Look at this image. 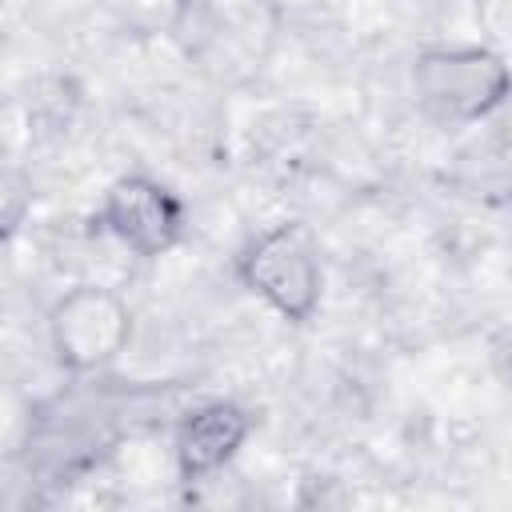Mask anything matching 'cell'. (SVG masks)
I'll return each instance as SVG.
<instances>
[{
	"instance_id": "obj_4",
	"label": "cell",
	"mask_w": 512,
	"mask_h": 512,
	"mask_svg": "<svg viewBox=\"0 0 512 512\" xmlns=\"http://www.w3.org/2000/svg\"><path fill=\"white\" fill-rule=\"evenodd\" d=\"M92 224L112 236L120 248H128L140 260H160L168 256L188 228V208L172 184H164L152 172H124L116 176L100 204Z\"/></svg>"
},
{
	"instance_id": "obj_1",
	"label": "cell",
	"mask_w": 512,
	"mask_h": 512,
	"mask_svg": "<svg viewBox=\"0 0 512 512\" xmlns=\"http://www.w3.org/2000/svg\"><path fill=\"white\" fill-rule=\"evenodd\" d=\"M408 96L436 128H468L512 100V68L488 44H428L408 64Z\"/></svg>"
},
{
	"instance_id": "obj_2",
	"label": "cell",
	"mask_w": 512,
	"mask_h": 512,
	"mask_svg": "<svg viewBox=\"0 0 512 512\" xmlns=\"http://www.w3.org/2000/svg\"><path fill=\"white\" fill-rule=\"evenodd\" d=\"M236 284L284 324H308L324 300V264L304 224H268L232 256Z\"/></svg>"
},
{
	"instance_id": "obj_5",
	"label": "cell",
	"mask_w": 512,
	"mask_h": 512,
	"mask_svg": "<svg viewBox=\"0 0 512 512\" xmlns=\"http://www.w3.org/2000/svg\"><path fill=\"white\" fill-rule=\"evenodd\" d=\"M256 416L240 400H204L176 420L172 432V464L180 484H208L216 480L248 444Z\"/></svg>"
},
{
	"instance_id": "obj_3",
	"label": "cell",
	"mask_w": 512,
	"mask_h": 512,
	"mask_svg": "<svg viewBox=\"0 0 512 512\" xmlns=\"http://www.w3.org/2000/svg\"><path fill=\"white\" fill-rule=\"evenodd\" d=\"M136 332L132 304L108 284H72L48 308V348L68 376L112 368Z\"/></svg>"
}]
</instances>
